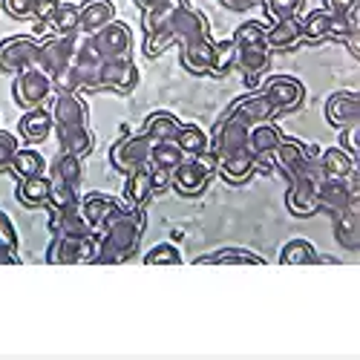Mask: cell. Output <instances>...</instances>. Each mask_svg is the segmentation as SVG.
Listing matches in <instances>:
<instances>
[{
    "mask_svg": "<svg viewBox=\"0 0 360 360\" xmlns=\"http://www.w3.org/2000/svg\"><path fill=\"white\" fill-rule=\"evenodd\" d=\"M49 188H52V179L49 176H26L18 182V202L26 207H44L49 199Z\"/></svg>",
    "mask_w": 360,
    "mask_h": 360,
    "instance_id": "cell-32",
    "label": "cell"
},
{
    "mask_svg": "<svg viewBox=\"0 0 360 360\" xmlns=\"http://www.w3.org/2000/svg\"><path fill=\"white\" fill-rule=\"evenodd\" d=\"M228 110H231L233 115L243 118L248 127L262 124V122H271V115H277L274 107H271V101H268L262 93H248V96H243V98H236V101H231Z\"/></svg>",
    "mask_w": 360,
    "mask_h": 360,
    "instance_id": "cell-22",
    "label": "cell"
},
{
    "mask_svg": "<svg viewBox=\"0 0 360 360\" xmlns=\"http://www.w3.org/2000/svg\"><path fill=\"white\" fill-rule=\"evenodd\" d=\"M357 205H360V199H352L346 211L335 214V236H338V243L346 245L349 251H354L357 243H360V214H357Z\"/></svg>",
    "mask_w": 360,
    "mask_h": 360,
    "instance_id": "cell-28",
    "label": "cell"
},
{
    "mask_svg": "<svg viewBox=\"0 0 360 360\" xmlns=\"http://www.w3.org/2000/svg\"><path fill=\"white\" fill-rule=\"evenodd\" d=\"M52 35H78V4H61L49 20Z\"/></svg>",
    "mask_w": 360,
    "mask_h": 360,
    "instance_id": "cell-40",
    "label": "cell"
},
{
    "mask_svg": "<svg viewBox=\"0 0 360 360\" xmlns=\"http://www.w3.org/2000/svg\"><path fill=\"white\" fill-rule=\"evenodd\" d=\"M176 144L188 159H193V156L211 150V136H207L199 124H182L179 127V136H176Z\"/></svg>",
    "mask_w": 360,
    "mask_h": 360,
    "instance_id": "cell-36",
    "label": "cell"
},
{
    "mask_svg": "<svg viewBox=\"0 0 360 360\" xmlns=\"http://www.w3.org/2000/svg\"><path fill=\"white\" fill-rule=\"evenodd\" d=\"M44 170H46V159L38 153V150H32V147H20L18 153H15V159H12V165H9V173L15 179L41 176Z\"/></svg>",
    "mask_w": 360,
    "mask_h": 360,
    "instance_id": "cell-37",
    "label": "cell"
},
{
    "mask_svg": "<svg viewBox=\"0 0 360 360\" xmlns=\"http://www.w3.org/2000/svg\"><path fill=\"white\" fill-rule=\"evenodd\" d=\"M217 173H222V179H225V182H231V185H243V182H248V179L257 173V156L251 153L248 144H245L243 150H236V153L219 159Z\"/></svg>",
    "mask_w": 360,
    "mask_h": 360,
    "instance_id": "cell-21",
    "label": "cell"
},
{
    "mask_svg": "<svg viewBox=\"0 0 360 360\" xmlns=\"http://www.w3.org/2000/svg\"><path fill=\"white\" fill-rule=\"evenodd\" d=\"M139 67L133 64V58H107L98 67V86L112 89L118 96H130L139 86Z\"/></svg>",
    "mask_w": 360,
    "mask_h": 360,
    "instance_id": "cell-11",
    "label": "cell"
},
{
    "mask_svg": "<svg viewBox=\"0 0 360 360\" xmlns=\"http://www.w3.org/2000/svg\"><path fill=\"white\" fill-rule=\"evenodd\" d=\"M248 130L251 127L243 122V118L233 115L231 110H225V115L219 118L214 133H211V153L217 156V162L236 153V150H243L248 144Z\"/></svg>",
    "mask_w": 360,
    "mask_h": 360,
    "instance_id": "cell-8",
    "label": "cell"
},
{
    "mask_svg": "<svg viewBox=\"0 0 360 360\" xmlns=\"http://www.w3.org/2000/svg\"><path fill=\"white\" fill-rule=\"evenodd\" d=\"M49 228H52V236H72V239H84L93 233L89 222L84 219L81 207H64V211H52L49 217Z\"/></svg>",
    "mask_w": 360,
    "mask_h": 360,
    "instance_id": "cell-24",
    "label": "cell"
},
{
    "mask_svg": "<svg viewBox=\"0 0 360 360\" xmlns=\"http://www.w3.org/2000/svg\"><path fill=\"white\" fill-rule=\"evenodd\" d=\"M96 257V233L84 239L72 236H52L46 248V262L49 265H78V262H93Z\"/></svg>",
    "mask_w": 360,
    "mask_h": 360,
    "instance_id": "cell-10",
    "label": "cell"
},
{
    "mask_svg": "<svg viewBox=\"0 0 360 360\" xmlns=\"http://www.w3.org/2000/svg\"><path fill=\"white\" fill-rule=\"evenodd\" d=\"M52 130H55L52 115H49V110H44V107L26 110V112L20 115V122H18V136H20V139H26L29 144L46 141Z\"/></svg>",
    "mask_w": 360,
    "mask_h": 360,
    "instance_id": "cell-25",
    "label": "cell"
},
{
    "mask_svg": "<svg viewBox=\"0 0 360 360\" xmlns=\"http://www.w3.org/2000/svg\"><path fill=\"white\" fill-rule=\"evenodd\" d=\"M147 219L141 207H127L122 205L118 211L104 222L101 236H96V257L93 265H122L136 257L139 243L144 236Z\"/></svg>",
    "mask_w": 360,
    "mask_h": 360,
    "instance_id": "cell-1",
    "label": "cell"
},
{
    "mask_svg": "<svg viewBox=\"0 0 360 360\" xmlns=\"http://www.w3.org/2000/svg\"><path fill=\"white\" fill-rule=\"evenodd\" d=\"M133 4H136L141 12H147V9H153L156 4H162V0H133Z\"/></svg>",
    "mask_w": 360,
    "mask_h": 360,
    "instance_id": "cell-55",
    "label": "cell"
},
{
    "mask_svg": "<svg viewBox=\"0 0 360 360\" xmlns=\"http://www.w3.org/2000/svg\"><path fill=\"white\" fill-rule=\"evenodd\" d=\"M52 124L55 127H75V124H89V107L78 93H55L52 107Z\"/></svg>",
    "mask_w": 360,
    "mask_h": 360,
    "instance_id": "cell-17",
    "label": "cell"
},
{
    "mask_svg": "<svg viewBox=\"0 0 360 360\" xmlns=\"http://www.w3.org/2000/svg\"><path fill=\"white\" fill-rule=\"evenodd\" d=\"M150 153H153V141H150L141 130L139 133H124L112 147H110V165L118 173H136L150 165Z\"/></svg>",
    "mask_w": 360,
    "mask_h": 360,
    "instance_id": "cell-5",
    "label": "cell"
},
{
    "mask_svg": "<svg viewBox=\"0 0 360 360\" xmlns=\"http://www.w3.org/2000/svg\"><path fill=\"white\" fill-rule=\"evenodd\" d=\"M338 147L354 159V156L360 153V124H352V127L340 130V144H338Z\"/></svg>",
    "mask_w": 360,
    "mask_h": 360,
    "instance_id": "cell-49",
    "label": "cell"
},
{
    "mask_svg": "<svg viewBox=\"0 0 360 360\" xmlns=\"http://www.w3.org/2000/svg\"><path fill=\"white\" fill-rule=\"evenodd\" d=\"M265 12L274 20H285V18H300L306 9V0H262Z\"/></svg>",
    "mask_w": 360,
    "mask_h": 360,
    "instance_id": "cell-44",
    "label": "cell"
},
{
    "mask_svg": "<svg viewBox=\"0 0 360 360\" xmlns=\"http://www.w3.org/2000/svg\"><path fill=\"white\" fill-rule=\"evenodd\" d=\"M182 6H188V0H162V4H156L153 9L141 12V26H144V35H147L144 46L156 44V41L162 38V32L167 29V23L173 20V15L182 9Z\"/></svg>",
    "mask_w": 360,
    "mask_h": 360,
    "instance_id": "cell-19",
    "label": "cell"
},
{
    "mask_svg": "<svg viewBox=\"0 0 360 360\" xmlns=\"http://www.w3.org/2000/svg\"><path fill=\"white\" fill-rule=\"evenodd\" d=\"M18 245H20V236H18V228H15L12 217L6 211H0V248L18 257Z\"/></svg>",
    "mask_w": 360,
    "mask_h": 360,
    "instance_id": "cell-46",
    "label": "cell"
},
{
    "mask_svg": "<svg viewBox=\"0 0 360 360\" xmlns=\"http://www.w3.org/2000/svg\"><path fill=\"white\" fill-rule=\"evenodd\" d=\"M115 20L112 0H84L78 4V35H96Z\"/></svg>",
    "mask_w": 360,
    "mask_h": 360,
    "instance_id": "cell-18",
    "label": "cell"
},
{
    "mask_svg": "<svg viewBox=\"0 0 360 360\" xmlns=\"http://www.w3.org/2000/svg\"><path fill=\"white\" fill-rule=\"evenodd\" d=\"M96 41V49L101 52V58L107 61V58H130L133 52V29L122 20H112L107 23L101 32L93 35Z\"/></svg>",
    "mask_w": 360,
    "mask_h": 360,
    "instance_id": "cell-13",
    "label": "cell"
},
{
    "mask_svg": "<svg viewBox=\"0 0 360 360\" xmlns=\"http://www.w3.org/2000/svg\"><path fill=\"white\" fill-rule=\"evenodd\" d=\"M179 127H182V124H179L176 115H170V112H150L144 127H141V133L153 144H165V141H176Z\"/></svg>",
    "mask_w": 360,
    "mask_h": 360,
    "instance_id": "cell-31",
    "label": "cell"
},
{
    "mask_svg": "<svg viewBox=\"0 0 360 360\" xmlns=\"http://www.w3.org/2000/svg\"><path fill=\"white\" fill-rule=\"evenodd\" d=\"M219 4L225 9H231V12H248L251 6H259L262 0H219Z\"/></svg>",
    "mask_w": 360,
    "mask_h": 360,
    "instance_id": "cell-52",
    "label": "cell"
},
{
    "mask_svg": "<svg viewBox=\"0 0 360 360\" xmlns=\"http://www.w3.org/2000/svg\"><path fill=\"white\" fill-rule=\"evenodd\" d=\"M182 64L193 75H207L214 64V41L211 38H199L188 46H182Z\"/></svg>",
    "mask_w": 360,
    "mask_h": 360,
    "instance_id": "cell-30",
    "label": "cell"
},
{
    "mask_svg": "<svg viewBox=\"0 0 360 360\" xmlns=\"http://www.w3.org/2000/svg\"><path fill=\"white\" fill-rule=\"evenodd\" d=\"M199 38H211V23H207V18L199 9H193L188 4V6H182V9L173 15V20L167 23V29L162 32V38L156 44L144 46V52L153 58V55L165 52L167 46H179V49H182V46H188V44H193Z\"/></svg>",
    "mask_w": 360,
    "mask_h": 360,
    "instance_id": "cell-3",
    "label": "cell"
},
{
    "mask_svg": "<svg viewBox=\"0 0 360 360\" xmlns=\"http://www.w3.org/2000/svg\"><path fill=\"white\" fill-rule=\"evenodd\" d=\"M357 199V176L352 179H320L317 185V211H328V214H340L349 207V202Z\"/></svg>",
    "mask_w": 360,
    "mask_h": 360,
    "instance_id": "cell-12",
    "label": "cell"
},
{
    "mask_svg": "<svg viewBox=\"0 0 360 360\" xmlns=\"http://www.w3.org/2000/svg\"><path fill=\"white\" fill-rule=\"evenodd\" d=\"M193 265H265V259L243 245H225L211 254H199Z\"/></svg>",
    "mask_w": 360,
    "mask_h": 360,
    "instance_id": "cell-26",
    "label": "cell"
},
{
    "mask_svg": "<svg viewBox=\"0 0 360 360\" xmlns=\"http://www.w3.org/2000/svg\"><path fill=\"white\" fill-rule=\"evenodd\" d=\"M0 265H20V257H15V254L0 248Z\"/></svg>",
    "mask_w": 360,
    "mask_h": 360,
    "instance_id": "cell-54",
    "label": "cell"
},
{
    "mask_svg": "<svg viewBox=\"0 0 360 360\" xmlns=\"http://www.w3.org/2000/svg\"><path fill=\"white\" fill-rule=\"evenodd\" d=\"M58 130V141H61V153H70V156H89L96 147V139H93V130L89 124H75V127H55Z\"/></svg>",
    "mask_w": 360,
    "mask_h": 360,
    "instance_id": "cell-27",
    "label": "cell"
},
{
    "mask_svg": "<svg viewBox=\"0 0 360 360\" xmlns=\"http://www.w3.org/2000/svg\"><path fill=\"white\" fill-rule=\"evenodd\" d=\"M188 156L179 150L176 141H165V144H153V153H150V165L159 167V170H176L179 165H182Z\"/></svg>",
    "mask_w": 360,
    "mask_h": 360,
    "instance_id": "cell-41",
    "label": "cell"
},
{
    "mask_svg": "<svg viewBox=\"0 0 360 360\" xmlns=\"http://www.w3.org/2000/svg\"><path fill=\"white\" fill-rule=\"evenodd\" d=\"M346 46H349V52H352V58H360V32H352L346 41H343Z\"/></svg>",
    "mask_w": 360,
    "mask_h": 360,
    "instance_id": "cell-53",
    "label": "cell"
},
{
    "mask_svg": "<svg viewBox=\"0 0 360 360\" xmlns=\"http://www.w3.org/2000/svg\"><path fill=\"white\" fill-rule=\"evenodd\" d=\"M153 193L156 191H153V179H150V165L127 176V185H124V205L127 207H144Z\"/></svg>",
    "mask_w": 360,
    "mask_h": 360,
    "instance_id": "cell-33",
    "label": "cell"
},
{
    "mask_svg": "<svg viewBox=\"0 0 360 360\" xmlns=\"http://www.w3.org/2000/svg\"><path fill=\"white\" fill-rule=\"evenodd\" d=\"M354 4H360V0H326V6H323V9H326L328 15H346Z\"/></svg>",
    "mask_w": 360,
    "mask_h": 360,
    "instance_id": "cell-51",
    "label": "cell"
},
{
    "mask_svg": "<svg viewBox=\"0 0 360 360\" xmlns=\"http://www.w3.org/2000/svg\"><path fill=\"white\" fill-rule=\"evenodd\" d=\"M35 4L38 0H4V9L15 20H32L35 18Z\"/></svg>",
    "mask_w": 360,
    "mask_h": 360,
    "instance_id": "cell-48",
    "label": "cell"
},
{
    "mask_svg": "<svg viewBox=\"0 0 360 360\" xmlns=\"http://www.w3.org/2000/svg\"><path fill=\"white\" fill-rule=\"evenodd\" d=\"M259 86H262L259 93L271 101L274 112H294L306 101V86L294 75H271V78H265Z\"/></svg>",
    "mask_w": 360,
    "mask_h": 360,
    "instance_id": "cell-7",
    "label": "cell"
},
{
    "mask_svg": "<svg viewBox=\"0 0 360 360\" xmlns=\"http://www.w3.org/2000/svg\"><path fill=\"white\" fill-rule=\"evenodd\" d=\"M78 207H81V214H84V219L89 222V228H93V233L98 231V228H104V222L122 207V202H118L115 196H110V193H101V191H93V193H86V196H81V202H78Z\"/></svg>",
    "mask_w": 360,
    "mask_h": 360,
    "instance_id": "cell-20",
    "label": "cell"
},
{
    "mask_svg": "<svg viewBox=\"0 0 360 360\" xmlns=\"http://www.w3.org/2000/svg\"><path fill=\"white\" fill-rule=\"evenodd\" d=\"M78 202H81L78 188L64 185V182H52V188H49V199H46V205L52 207V211H64V207H75Z\"/></svg>",
    "mask_w": 360,
    "mask_h": 360,
    "instance_id": "cell-42",
    "label": "cell"
},
{
    "mask_svg": "<svg viewBox=\"0 0 360 360\" xmlns=\"http://www.w3.org/2000/svg\"><path fill=\"white\" fill-rule=\"evenodd\" d=\"M72 52H75V35H49L41 41V67L49 78L55 72H61L72 64Z\"/></svg>",
    "mask_w": 360,
    "mask_h": 360,
    "instance_id": "cell-15",
    "label": "cell"
},
{
    "mask_svg": "<svg viewBox=\"0 0 360 360\" xmlns=\"http://www.w3.org/2000/svg\"><path fill=\"white\" fill-rule=\"evenodd\" d=\"M41 67V41L32 35H9L0 41V70L18 75Z\"/></svg>",
    "mask_w": 360,
    "mask_h": 360,
    "instance_id": "cell-4",
    "label": "cell"
},
{
    "mask_svg": "<svg viewBox=\"0 0 360 360\" xmlns=\"http://www.w3.org/2000/svg\"><path fill=\"white\" fill-rule=\"evenodd\" d=\"M323 176H300L288 182L285 193V207L294 217H311L317 214V185Z\"/></svg>",
    "mask_w": 360,
    "mask_h": 360,
    "instance_id": "cell-16",
    "label": "cell"
},
{
    "mask_svg": "<svg viewBox=\"0 0 360 360\" xmlns=\"http://www.w3.org/2000/svg\"><path fill=\"white\" fill-rule=\"evenodd\" d=\"M303 23V41L309 44H323L328 41V23H332V15L326 9H311L306 18H300Z\"/></svg>",
    "mask_w": 360,
    "mask_h": 360,
    "instance_id": "cell-39",
    "label": "cell"
},
{
    "mask_svg": "<svg viewBox=\"0 0 360 360\" xmlns=\"http://www.w3.org/2000/svg\"><path fill=\"white\" fill-rule=\"evenodd\" d=\"M320 167L326 179H352L354 173V159L349 153H343L340 147H328L320 150Z\"/></svg>",
    "mask_w": 360,
    "mask_h": 360,
    "instance_id": "cell-34",
    "label": "cell"
},
{
    "mask_svg": "<svg viewBox=\"0 0 360 360\" xmlns=\"http://www.w3.org/2000/svg\"><path fill=\"white\" fill-rule=\"evenodd\" d=\"M320 144H306V141H297V139H283L277 144V150L271 153V162H274V170H280L288 182H294V179L300 173H306V167L311 162L320 159Z\"/></svg>",
    "mask_w": 360,
    "mask_h": 360,
    "instance_id": "cell-6",
    "label": "cell"
},
{
    "mask_svg": "<svg viewBox=\"0 0 360 360\" xmlns=\"http://www.w3.org/2000/svg\"><path fill=\"white\" fill-rule=\"evenodd\" d=\"M144 265H182V254L173 243H159L156 248H150L144 257H141Z\"/></svg>",
    "mask_w": 360,
    "mask_h": 360,
    "instance_id": "cell-43",
    "label": "cell"
},
{
    "mask_svg": "<svg viewBox=\"0 0 360 360\" xmlns=\"http://www.w3.org/2000/svg\"><path fill=\"white\" fill-rule=\"evenodd\" d=\"M18 136L9 130H0V173H9V165L18 153Z\"/></svg>",
    "mask_w": 360,
    "mask_h": 360,
    "instance_id": "cell-47",
    "label": "cell"
},
{
    "mask_svg": "<svg viewBox=\"0 0 360 360\" xmlns=\"http://www.w3.org/2000/svg\"><path fill=\"white\" fill-rule=\"evenodd\" d=\"M193 162H196V167L202 170V173H207V176H214L217 173V156L211 153V150H207V153H199V156H193Z\"/></svg>",
    "mask_w": 360,
    "mask_h": 360,
    "instance_id": "cell-50",
    "label": "cell"
},
{
    "mask_svg": "<svg viewBox=\"0 0 360 360\" xmlns=\"http://www.w3.org/2000/svg\"><path fill=\"white\" fill-rule=\"evenodd\" d=\"M268 26L259 20H248L233 32V67L243 70L245 78H259L271 67V46L265 41Z\"/></svg>",
    "mask_w": 360,
    "mask_h": 360,
    "instance_id": "cell-2",
    "label": "cell"
},
{
    "mask_svg": "<svg viewBox=\"0 0 360 360\" xmlns=\"http://www.w3.org/2000/svg\"><path fill=\"white\" fill-rule=\"evenodd\" d=\"M326 122L332 127H338V130L360 124V98H357L354 89H338V93L328 96V101H326Z\"/></svg>",
    "mask_w": 360,
    "mask_h": 360,
    "instance_id": "cell-14",
    "label": "cell"
},
{
    "mask_svg": "<svg viewBox=\"0 0 360 360\" xmlns=\"http://www.w3.org/2000/svg\"><path fill=\"white\" fill-rule=\"evenodd\" d=\"M268 46L274 49H294L300 41H303V23L300 18H285V20H274V26L265 32Z\"/></svg>",
    "mask_w": 360,
    "mask_h": 360,
    "instance_id": "cell-29",
    "label": "cell"
},
{
    "mask_svg": "<svg viewBox=\"0 0 360 360\" xmlns=\"http://www.w3.org/2000/svg\"><path fill=\"white\" fill-rule=\"evenodd\" d=\"M52 96V81L44 70H26V72H18L15 81H12V98L18 101V107L23 110H35L41 107L46 98Z\"/></svg>",
    "mask_w": 360,
    "mask_h": 360,
    "instance_id": "cell-9",
    "label": "cell"
},
{
    "mask_svg": "<svg viewBox=\"0 0 360 360\" xmlns=\"http://www.w3.org/2000/svg\"><path fill=\"white\" fill-rule=\"evenodd\" d=\"M280 262L283 265H320V254L314 245L303 236H294L280 248Z\"/></svg>",
    "mask_w": 360,
    "mask_h": 360,
    "instance_id": "cell-35",
    "label": "cell"
},
{
    "mask_svg": "<svg viewBox=\"0 0 360 360\" xmlns=\"http://www.w3.org/2000/svg\"><path fill=\"white\" fill-rule=\"evenodd\" d=\"M233 70V41H214V64H211V75H228Z\"/></svg>",
    "mask_w": 360,
    "mask_h": 360,
    "instance_id": "cell-45",
    "label": "cell"
},
{
    "mask_svg": "<svg viewBox=\"0 0 360 360\" xmlns=\"http://www.w3.org/2000/svg\"><path fill=\"white\" fill-rule=\"evenodd\" d=\"M81 176H84V167H81V159L78 156H70V153H58V159L52 162V182H64V185H72L78 188L81 185Z\"/></svg>",
    "mask_w": 360,
    "mask_h": 360,
    "instance_id": "cell-38",
    "label": "cell"
},
{
    "mask_svg": "<svg viewBox=\"0 0 360 360\" xmlns=\"http://www.w3.org/2000/svg\"><path fill=\"white\" fill-rule=\"evenodd\" d=\"M207 182H211V176L202 173L193 159H185L176 170H170V188L182 196H199L207 188Z\"/></svg>",
    "mask_w": 360,
    "mask_h": 360,
    "instance_id": "cell-23",
    "label": "cell"
}]
</instances>
